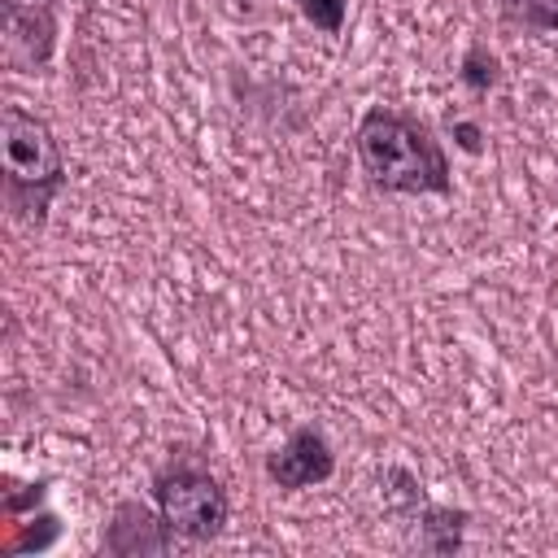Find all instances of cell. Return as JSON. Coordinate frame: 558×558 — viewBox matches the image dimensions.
<instances>
[{"instance_id":"cell-1","label":"cell","mask_w":558,"mask_h":558,"mask_svg":"<svg viewBox=\"0 0 558 558\" xmlns=\"http://www.w3.org/2000/svg\"><path fill=\"white\" fill-rule=\"evenodd\" d=\"M353 148H357L362 174L379 192L445 196L453 183L445 148L432 140V131L418 118H410L401 109H384V105L366 109L353 131Z\"/></svg>"},{"instance_id":"cell-2","label":"cell","mask_w":558,"mask_h":558,"mask_svg":"<svg viewBox=\"0 0 558 558\" xmlns=\"http://www.w3.org/2000/svg\"><path fill=\"white\" fill-rule=\"evenodd\" d=\"M0 140H4V205L31 222L44 227L52 196L65 187V157L52 135V126L22 105H4L0 113Z\"/></svg>"},{"instance_id":"cell-3","label":"cell","mask_w":558,"mask_h":558,"mask_svg":"<svg viewBox=\"0 0 558 558\" xmlns=\"http://www.w3.org/2000/svg\"><path fill=\"white\" fill-rule=\"evenodd\" d=\"M153 501L179 541H214L231 514L227 488L196 458H170L153 475Z\"/></svg>"},{"instance_id":"cell-4","label":"cell","mask_w":558,"mask_h":558,"mask_svg":"<svg viewBox=\"0 0 558 558\" xmlns=\"http://www.w3.org/2000/svg\"><path fill=\"white\" fill-rule=\"evenodd\" d=\"M57 48L52 0H4V61L22 74L44 70Z\"/></svg>"},{"instance_id":"cell-5","label":"cell","mask_w":558,"mask_h":558,"mask_svg":"<svg viewBox=\"0 0 558 558\" xmlns=\"http://www.w3.org/2000/svg\"><path fill=\"white\" fill-rule=\"evenodd\" d=\"M336 471V453L327 445V436L318 427H296L270 458H266V475L270 484H279L283 493H301L314 488L323 480H331Z\"/></svg>"},{"instance_id":"cell-6","label":"cell","mask_w":558,"mask_h":558,"mask_svg":"<svg viewBox=\"0 0 558 558\" xmlns=\"http://www.w3.org/2000/svg\"><path fill=\"white\" fill-rule=\"evenodd\" d=\"M170 541H174V532L166 527V519L140 501H118L113 523L105 532V549H113V554H148V549L161 554Z\"/></svg>"},{"instance_id":"cell-7","label":"cell","mask_w":558,"mask_h":558,"mask_svg":"<svg viewBox=\"0 0 558 558\" xmlns=\"http://www.w3.org/2000/svg\"><path fill=\"white\" fill-rule=\"evenodd\" d=\"M501 13L527 31H558V0H501Z\"/></svg>"},{"instance_id":"cell-8","label":"cell","mask_w":558,"mask_h":558,"mask_svg":"<svg viewBox=\"0 0 558 558\" xmlns=\"http://www.w3.org/2000/svg\"><path fill=\"white\" fill-rule=\"evenodd\" d=\"M296 9H301V17H305L314 31L340 35L344 13H349V0H296Z\"/></svg>"},{"instance_id":"cell-9","label":"cell","mask_w":558,"mask_h":558,"mask_svg":"<svg viewBox=\"0 0 558 558\" xmlns=\"http://www.w3.org/2000/svg\"><path fill=\"white\" fill-rule=\"evenodd\" d=\"M462 83L475 87V92H488L497 83V57L484 44H471L466 48V57H462Z\"/></svg>"},{"instance_id":"cell-10","label":"cell","mask_w":558,"mask_h":558,"mask_svg":"<svg viewBox=\"0 0 558 558\" xmlns=\"http://www.w3.org/2000/svg\"><path fill=\"white\" fill-rule=\"evenodd\" d=\"M453 140L462 153H480V126L475 122H453Z\"/></svg>"}]
</instances>
